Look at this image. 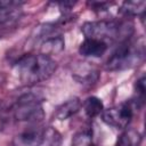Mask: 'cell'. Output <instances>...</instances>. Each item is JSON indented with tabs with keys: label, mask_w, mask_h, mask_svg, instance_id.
<instances>
[{
	"label": "cell",
	"mask_w": 146,
	"mask_h": 146,
	"mask_svg": "<svg viewBox=\"0 0 146 146\" xmlns=\"http://www.w3.org/2000/svg\"><path fill=\"white\" fill-rule=\"evenodd\" d=\"M84 114L89 117V119H94L98 115H100L104 111V105L103 102L95 96H90L88 98L84 99V102L81 105Z\"/></svg>",
	"instance_id": "obj_12"
},
{
	"label": "cell",
	"mask_w": 146,
	"mask_h": 146,
	"mask_svg": "<svg viewBox=\"0 0 146 146\" xmlns=\"http://www.w3.org/2000/svg\"><path fill=\"white\" fill-rule=\"evenodd\" d=\"M141 143V136L138 131L133 129L125 130L119 139L116 140L115 146H139Z\"/></svg>",
	"instance_id": "obj_13"
},
{
	"label": "cell",
	"mask_w": 146,
	"mask_h": 146,
	"mask_svg": "<svg viewBox=\"0 0 146 146\" xmlns=\"http://www.w3.org/2000/svg\"><path fill=\"white\" fill-rule=\"evenodd\" d=\"M56 68L57 64L51 57L41 54H26L15 63L13 73L22 84L31 86L48 80Z\"/></svg>",
	"instance_id": "obj_1"
},
{
	"label": "cell",
	"mask_w": 146,
	"mask_h": 146,
	"mask_svg": "<svg viewBox=\"0 0 146 146\" xmlns=\"http://www.w3.org/2000/svg\"><path fill=\"white\" fill-rule=\"evenodd\" d=\"M23 2L19 1H1L0 2V26L11 24L19 19Z\"/></svg>",
	"instance_id": "obj_7"
},
{
	"label": "cell",
	"mask_w": 146,
	"mask_h": 146,
	"mask_svg": "<svg viewBox=\"0 0 146 146\" xmlns=\"http://www.w3.org/2000/svg\"><path fill=\"white\" fill-rule=\"evenodd\" d=\"M145 7H146L145 1H124L121 5L119 11L125 17L138 16L143 19L145 15Z\"/></svg>",
	"instance_id": "obj_11"
},
{
	"label": "cell",
	"mask_w": 146,
	"mask_h": 146,
	"mask_svg": "<svg viewBox=\"0 0 146 146\" xmlns=\"http://www.w3.org/2000/svg\"><path fill=\"white\" fill-rule=\"evenodd\" d=\"M145 56V43L143 39L131 40L128 39L120 42L117 48L108 57L105 68L107 71H123L131 68L144 59Z\"/></svg>",
	"instance_id": "obj_3"
},
{
	"label": "cell",
	"mask_w": 146,
	"mask_h": 146,
	"mask_svg": "<svg viewBox=\"0 0 146 146\" xmlns=\"http://www.w3.org/2000/svg\"><path fill=\"white\" fill-rule=\"evenodd\" d=\"M81 31L86 39H96L106 42H123L131 38L133 33V27L128 22L117 21H92L86 22Z\"/></svg>",
	"instance_id": "obj_2"
},
{
	"label": "cell",
	"mask_w": 146,
	"mask_h": 146,
	"mask_svg": "<svg viewBox=\"0 0 146 146\" xmlns=\"http://www.w3.org/2000/svg\"><path fill=\"white\" fill-rule=\"evenodd\" d=\"M135 110L136 107L133 103L131 100H128L104 110L102 113V120L107 125L115 129H125L132 120Z\"/></svg>",
	"instance_id": "obj_5"
},
{
	"label": "cell",
	"mask_w": 146,
	"mask_h": 146,
	"mask_svg": "<svg viewBox=\"0 0 146 146\" xmlns=\"http://www.w3.org/2000/svg\"><path fill=\"white\" fill-rule=\"evenodd\" d=\"M135 90L137 92V99L136 102L143 106L144 99H145V75H141L137 81L135 82Z\"/></svg>",
	"instance_id": "obj_16"
},
{
	"label": "cell",
	"mask_w": 146,
	"mask_h": 146,
	"mask_svg": "<svg viewBox=\"0 0 146 146\" xmlns=\"http://www.w3.org/2000/svg\"><path fill=\"white\" fill-rule=\"evenodd\" d=\"M108 44L96 39H84L79 47V52L83 57H102L107 51Z\"/></svg>",
	"instance_id": "obj_8"
},
{
	"label": "cell",
	"mask_w": 146,
	"mask_h": 146,
	"mask_svg": "<svg viewBox=\"0 0 146 146\" xmlns=\"http://www.w3.org/2000/svg\"><path fill=\"white\" fill-rule=\"evenodd\" d=\"M81 100L78 97H73L62 103L54 112V117L57 121H65L74 116L81 110Z\"/></svg>",
	"instance_id": "obj_9"
},
{
	"label": "cell",
	"mask_w": 146,
	"mask_h": 146,
	"mask_svg": "<svg viewBox=\"0 0 146 146\" xmlns=\"http://www.w3.org/2000/svg\"><path fill=\"white\" fill-rule=\"evenodd\" d=\"M46 131L39 127H30L16 135L13 146H41L44 141Z\"/></svg>",
	"instance_id": "obj_6"
},
{
	"label": "cell",
	"mask_w": 146,
	"mask_h": 146,
	"mask_svg": "<svg viewBox=\"0 0 146 146\" xmlns=\"http://www.w3.org/2000/svg\"><path fill=\"white\" fill-rule=\"evenodd\" d=\"M72 146H92V132L90 130H81L72 138Z\"/></svg>",
	"instance_id": "obj_15"
},
{
	"label": "cell",
	"mask_w": 146,
	"mask_h": 146,
	"mask_svg": "<svg viewBox=\"0 0 146 146\" xmlns=\"http://www.w3.org/2000/svg\"><path fill=\"white\" fill-rule=\"evenodd\" d=\"M88 6L95 10V11H98V13H103V11H107L112 3L111 2H99V1H91V2H88Z\"/></svg>",
	"instance_id": "obj_17"
},
{
	"label": "cell",
	"mask_w": 146,
	"mask_h": 146,
	"mask_svg": "<svg viewBox=\"0 0 146 146\" xmlns=\"http://www.w3.org/2000/svg\"><path fill=\"white\" fill-rule=\"evenodd\" d=\"M64 49H65V40L60 34L44 38L40 44V54L48 57L58 55Z\"/></svg>",
	"instance_id": "obj_10"
},
{
	"label": "cell",
	"mask_w": 146,
	"mask_h": 146,
	"mask_svg": "<svg viewBox=\"0 0 146 146\" xmlns=\"http://www.w3.org/2000/svg\"><path fill=\"white\" fill-rule=\"evenodd\" d=\"M43 98L34 92L23 94L14 104V117L21 122H40L44 117Z\"/></svg>",
	"instance_id": "obj_4"
},
{
	"label": "cell",
	"mask_w": 146,
	"mask_h": 146,
	"mask_svg": "<svg viewBox=\"0 0 146 146\" xmlns=\"http://www.w3.org/2000/svg\"><path fill=\"white\" fill-rule=\"evenodd\" d=\"M98 72L94 68H82V70H78L73 73V78L82 84H92L96 83L98 80Z\"/></svg>",
	"instance_id": "obj_14"
}]
</instances>
